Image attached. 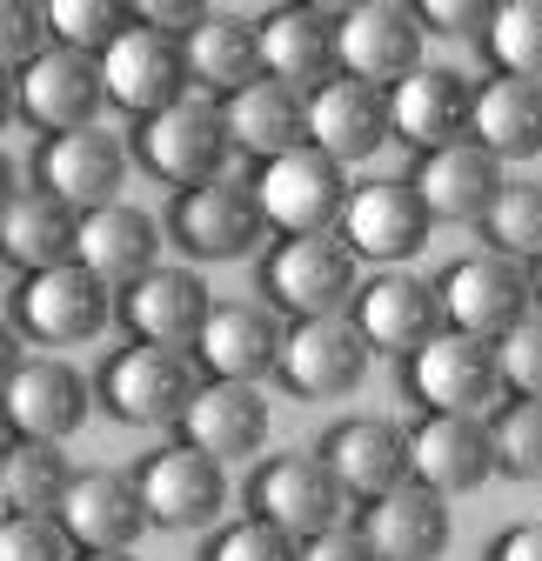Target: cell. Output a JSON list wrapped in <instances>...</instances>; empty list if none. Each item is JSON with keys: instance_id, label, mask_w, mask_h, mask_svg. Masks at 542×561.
I'll use <instances>...</instances> for the list:
<instances>
[{"instance_id": "obj_12", "label": "cell", "mask_w": 542, "mask_h": 561, "mask_svg": "<svg viewBox=\"0 0 542 561\" xmlns=\"http://www.w3.org/2000/svg\"><path fill=\"white\" fill-rule=\"evenodd\" d=\"M168 234L188 261H248L268 241V221L255 207V187L222 174V181H201L188 194H174L168 207Z\"/></svg>"}, {"instance_id": "obj_2", "label": "cell", "mask_w": 542, "mask_h": 561, "mask_svg": "<svg viewBox=\"0 0 542 561\" xmlns=\"http://www.w3.org/2000/svg\"><path fill=\"white\" fill-rule=\"evenodd\" d=\"M362 288V261L349 254L342 234H295L261 254V295L289 321H321L342 314Z\"/></svg>"}, {"instance_id": "obj_54", "label": "cell", "mask_w": 542, "mask_h": 561, "mask_svg": "<svg viewBox=\"0 0 542 561\" xmlns=\"http://www.w3.org/2000/svg\"><path fill=\"white\" fill-rule=\"evenodd\" d=\"M0 515H8V508H0Z\"/></svg>"}, {"instance_id": "obj_31", "label": "cell", "mask_w": 542, "mask_h": 561, "mask_svg": "<svg viewBox=\"0 0 542 561\" xmlns=\"http://www.w3.org/2000/svg\"><path fill=\"white\" fill-rule=\"evenodd\" d=\"M181 67H188V94L201 101H228L241 94L248 81H261V41H255V21L248 14H228V8H208L201 27L181 41Z\"/></svg>"}, {"instance_id": "obj_49", "label": "cell", "mask_w": 542, "mask_h": 561, "mask_svg": "<svg viewBox=\"0 0 542 561\" xmlns=\"http://www.w3.org/2000/svg\"><path fill=\"white\" fill-rule=\"evenodd\" d=\"M21 194V168H14V154L0 148V215H8V201Z\"/></svg>"}, {"instance_id": "obj_32", "label": "cell", "mask_w": 542, "mask_h": 561, "mask_svg": "<svg viewBox=\"0 0 542 561\" xmlns=\"http://www.w3.org/2000/svg\"><path fill=\"white\" fill-rule=\"evenodd\" d=\"M222 127H228V148L261 168L275 154L308 148V94H295V88L261 75V81H248L241 94L222 101Z\"/></svg>"}, {"instance_id": "obj_33", "label": "cell", "mask_w": 542, "mask_h": 561, "mask_svg": "<svg viewBox=\"0 0 542 561\" xmlns=\"http://www.w3.org/2000/svg\"><path fill=\"white\" fill-rule=\"evenodd\" d=\"M468 140L496 161H535L542 154V88L535 81H509L489 75L476 81V101H468Z\"/></svg>"}, {"instance_id": "obj_45", "label": "cell", "mask_w": 542, "mask_h": 561, "mask_svg": "<svg viewBox=\"0 0 542 561\" xmlns=\"http://www.w3.org/2000/svg\"><path fill=\"white\" fill-rule=\"evenodd\" d=\"M201 0H142L134 8V27H155V34H168V41H188L194 27H201Z\"/></svg>"}, {"instance_id": "obj_22", "label": "cell", "mask_w": 542, "mask_h": 561, "mask_svg": "<svg viewBox=\"0 0 542 561\" xmlns=\"http://www.w3.org/2000/svg\"><path fill=\"white\" fill-rule=\"evenodd\" d=\"M489 474H496L489 421H476V414H422L409 428V481H422L429 495H442V502L476 495Z\"/></svg>"}, {"instance_id": "obj_9", "label": "cell", "mask_w": 542, "mask_h": 561, "mask_svg": "<svg viewBox=\"0 0 542 561\" xmlns=\"http://www.w3.org/2000/svg\"><path fill=\"white\" fill-rule=\"evenodd\" d=\"M21 341H41V347H81L94 341L108 321H114V295L81 267V261H60V267H41V274H21L14 288V314Z\"/></svg>"}, {"instance_id": "obj_1", "label": "cell", "mask_w": 542, "mask_h": 561, "mask_svg": "<svg viewBox=\"0 0 542 561\" xmlns=\"http://www.w3.org/2000/svg\"><path fill=\"white\" fill-rule=\"evenodd\" d=\"M201 388V368L188 347H148V341H127L101 362L94 394L114 421L127 428H181V414Z\"/></svg>"}, {"instance_id": "obj_7", "label": "cell", "mask_w": 542, "mask_h": 561, "mask_svg": "<svg viewBox=\"0 0 542 561\" xmlns=\"http://www.w3.org/2000/svg\"><path fill=\"white\" fill-rule=\"evenodd\" d=\"M436 301H442V328L476 334V341H503L535 308L529 267L509 261V254H496V248H476V254L449 261L442 280H436Z\"/></svg>"}, {"instance_id": "obj_5", "label": "cell", "mask_w": 542, "mask_h": 561, "mask_svg": "<svg viewBox=\"0 0 542 561\" xmlns=\"http://www.w3.org/2000/svg\"><path fill=\"white\" fill-rule=\"evenodd\" d=\"M422 14L409 0H355L335 8V75H349L362 88H395L422 67Z\"/></svg>"}, {"instance_id": "obj_28", "label": "cell", "mask_w": 542, "mask_h": 561, "mask_svg": "<svg viewBox=\"0 0 542 561\" xmlns=\"http://www.w3.org/2000/svg\"><path fill=\"white\" fill-rule=\"evenodd\" d=\"M255 41H261V75L282 81L295 94H315L321 81H335V8H275L255 21Z\"/></svg>"}, {"instance_id": "obj_18", "label": "cell", "mask_w": 542, "mask_h": 561, "mask_svg": "<svg viewBox=\"0 0 542 561\" xmlns=\"http://www.w3.org/2000/svg\"><path fill=\"white\" fill-rule=\"evenodd\" d=\"M282 334H289V321L268 301H215L188 355H194L201 381H261V375H275Z\"/></svg>"}, {"instance_id": "obj_27", "label": "cell", "mask_w": 542, "mask_h": 561, "mask_svg": "<svg viewBox=\"0 0 542 561\" xmlns=\"http://www.w3.org/2000/svg\"><path fill=\"white\" fill-rule=\"evenodd\" d=\"M409 187L422 194L429 221H442V228H476V221L489 215V201L503 194V161L483 154L476 140H455V148L416 154Z\"/></svg>"}, {"instance_id": "obj_25", "label": "cell", "mask_w": 542, "mask_h": 561, "mask_svg": "<svg viewBox=\"0 0 542 561\" xmlns=\"http://www.w3.org/2000/svg\"><path fill=\"white\" fill-rule=\"evenodd\" d=\"M208 308H215L208 280H201L194 267H168V261H161L155 274H142V280H134V288L114 301L121 328H127L134 341H148V347H194Z\"/></svg>"}, {"instance_id": "obj_38", "label": "cell", "mask_w": 542, "mask_h": 561, "mask_svg": "<svg viewBox=\"0 0 542 561\" xmlns=\"http://www.w3.org/2000/svg\"><path fill=\"white\" fill-rule=\"evenodd\" d=\"M127 21H134V8H121V0H47V41L94 54V60L127 34Z\"/></svg>"}, {"instance_id": "obj_40", "label": "cell", "mask_w": 542, "mask_h": 561, "mask_svg": "<svg viewBox=\"0 0 542 561\" xmlns=\"http://www.w3.org/2000/svg\"><path fill=\"white\" fill-rule=\"evenodd\" d=\"M496 368L509 401H542V308H529L503 341H496Z\"/></svg>"}, {"instance_id": "obj_24", "label": "cell", "mask_w": 542, "mask_h": 561, "mask_svg": "<svg viewBox=\"0 0 542 561\" xmlns=\"http://www.w3.org/2000/svg\"><path fill=\"white\" fill-rule=\"evenodd\" d=\"M388 140H402V148L416 154H436V148H455V140H468V101H476V88H468L455 67H416L409 81H395L388 94Z\"/></svg>"}, {"instance_id": "obj_52", "label": "cell", "mask_w": 542, "mask_h": 561, "mask_svg": "<svg viewBox=\"0 0 542 561\" xmlns=\"http://www.w3.org/2000/svg\"><path fill=\"white\" fill-rule=\"evenodd\" d=\"M75 561H134V554H75Z\"/></svg>"}, {"instance_id": "obj_36", "label": "cell", "mask_w": 542, "mask_h": 561, "mask_svg": "<svg viewBox=\"0 0 542 561\" xmlns=\"http://www.w3.org/2000/svg\"><path fill=\"white\" fill-rule=\"evenodd\" d=\"M483 54L496 75L542 88V0H496L483 27Z\"/></svg>"}, {"instance_id": "obj_3", "label": "cell", "mask_w": 542, "mask_h": 561, "mask_svg": "<svg viewBox=\"0 0 542 561\" xmlns=\"http://www.w3.org/2000/svg\"><path fill=\"white\" fill-rule=\"evenodd\" d=\"M255 187V207H261V221L268 234H335L342 228V207H349V168H335L328 154L315 148H295V154H275V161H261L248 174Z\"/></svg>"}, {"instance_id": "obj_50", "label": "cell", "mask_w": 542, "mask_h": 561, "mask_svg": "<svg viewBox=\"0 0 542 561\" xmlns=\"http://www.w3.org/2000/svg\"><path fill=\"white\" fill-rule=\"evenodd\" d=\"M21 121V94H14V75H0V134Z\"/></svg>"}, {"instance_id": "obj_29", "label": "cell", "mask_w": 542, "mask_h": 561, "mask_svg": "<svg viewBox=\"0 0 542 561\" xmlns=\"http://www.w3.org/2000/svg\"><path fill=\"white\" fill-rule=\"evenodd\" d=\"M355 535L375 548V561H436L449 548V502L422 481H402L355 508Z\"/></svg>"}, {"instance_id": "obj_39", "label": "cell", "mask_w": 542, "mask_h": 561, "mask_svg": "<svg viewBox=\"0 0 542 561\" xmlns=\"http://www.w3.org/2000/svg\"><path fill=\"white\" fill-rule=\"evenodd\" d=\"M489 455L509 481H542V401H503L489 414Z\"/></svg>"}, {"instance_id": "obj_51", "label": "cell", "mask_w": 542, "mask_h": 561, "mask_svg": "<svg viewBox=\"0 0 542 561\" xmlns=\"http://www.w3.org/2000/svg\"><path fill=\"white\" fill-rule=\"evenodd\" d=\"M529 295H535V308H542V261H529Z\"/></svg>"}, {"instance_id": "obj_48", "label": "cell", "mask_w": 542, "mask_h": 561, "mask_svg": "<svg viewBox=\"0 0 542 561\" xmlns=\"http://www.w3.org/2000/svg\"><path fill=\"white\" fill-rule=\"evenodd\" d=\"M27 362V347H21V328L8 321V314H0V388H8V375Z\"/></svg>"}, {"instance_id": "obj_23", "label": "cell", "mask_w": 542, "mask_h": 561, "mask_svg": "<svg viewBox=\"0 0 542 561\" xmlns=\"http://www.w3.org/2000/svg\"><path fill=\"white\" fill-rule=\"evenodd\" d=\"M75 261L121 301L142 274L161 267V221L148 215V207H134V201H108V207H94V215H81Z\"/></svg>"}, {"instance_id": "obj_8", "label": "cell", "mask_w": 542, "mask_h": 561, "mask_svg": "<svg viewBox=\"0 0 542 561\" xmlns=\"http://www.w3.org/2000/svg\"><path fill=\"white\" fill-rule=\"evenodd\" d=\"M409 394L422 401V414H476V421H489L509 401L503 368H496V341L442 328L429 347L409 355Z\"/></svg>"}, {"instance_id": "obj_42", "label": "cell", "mask_w": 542, "mask_h": 561, "mask_svg": "<svg viewBox=\"0 0 542 561\" xmlns=\"http://www.w3.org/2000/svg\"><path fill=\"white\" fill-rule=\"evenodd\" d=\"M0 561H75L54 515H0Z\"/></svg>"}, {"instance_id": "obj_6", "label": "cell", "mask_w": 542, "mask_h": 561, "mask_svg": "<svg viewBox=\"0 0 542 561\" xmlns=\"http://www.w3.org/2000/svg\"><path fill=\"white\" fill-rule=\"evenodd\" d=\"M349 488L321 468V455H268L248 481V515L282 528L289 541H315L328 528H349Z\"/></svg>"}, {"instance_id": "obj_43", "label": "cell", "mask_w": 542, "mask_h": 561, "mask_svg": "<svg viewBox=\"0 0 542 561\" xmlns=\"http://www.w3.org/2000/svg\"><path fill=\"white\" fill-rule=\"evenodd\" d=\"M41 47H47V8H34V0H0V75H21Z\"/></svg>"}, {"instance_id": "obj_53", "label": "cell", "mask_w": 542, "mask_h": 561, "mask_svg": "<svg viewBox=\"0 0 542 561\" xmlns=\"http://www.w3.org/2000/svg\"><path fill=\"white\" fill-rule=\"evenodd\" d=\"M0 295H8V261H0Z\"/></svg>"}, {"instance_id": "obj_35", "label": "cell", "mask_w": 542, "mask_h": 561, "mask_svg": "<svg viewBox=\"0 0 542 561\" xmlns=\"http://www.w3.org/2000/svg\"><path fill=\"white\" fill-rule=\"evenodd\" d=\"M75 468L54 442H8L0 448V508L8 515H54Z\"/></svg>"}, {"instance_id": "obj_47", "label": "cell", "mask_w": 542, "mask_h": 561, "mask_svg": "<svg viewBox=\"0 0 542 561\" xmlns=\"http://www.w3.org/2000/svg\"><path fill=\"white\" fill-rule=\"evenodd\" d=\"M483 561H542V522H516V528H503V535L483 548Z\"/></svg>"}, {"instance_id": "obj_14", "label": "cell", "mask_w": 542, "mask_h": 561, "mask_svg": "<svg viewBox=\"0 0 542 561\" xmlns=\"http://www.w3.org/2000/svg\"><path fill=\"white\" fill-rule=\"evenodd\" d=\"M349 328L362 334L369 355H395L409 362L416 347H429L442 334V301H436V280L409 274V267H382L375 280H362L355 301H349Z\"/></svg>"}, {"instance_id": "obj_10", "label": "cell", "mask_w": 542, "mask_h": 561, "mask_svg": "<svg viewBox=\"0 0 542 561\" xmlns=\"http://www.w3.org/2000/svg\"><path fill=\"white\" fill-rule=\"evenodd\" d=\"M355 261H375V267H402L416 261L436 234L422 194L409 187V174H382V181H355L349 187V207H342V228Z\"/></svg>"}, {"instance_id": "obj_41", "label": "cell", "mask_w": 542, "mask_h": 561, "mask_svg": "<svg viewBox=\"0 0 542 561\" xmlns=\"http://www.w3.org/2000/svg\"><path fill=\"white\" fill-rule=\"evenodd\" d=\"M295 548H302V541H289L282 528L241 515V522H222V528L208 535L201 561H295Z\"/></svg>"}, {"instance_id": "obj_21", "label": "cell", "mask_w": 542, "mask_h": 561, "mask_svg": "<svg viewBox=\"0 0 542 561\" xmlns=\"http://www.w3.org/2000/svg\"><path fill=\"white\" fill-rule=\"evenodd\" d=\"M101 88H108V101H114L121 114H134V121H148V114L188 101L181 41H168V34H155V27H134V21H127V34L101 54Z\"/></svg>"}, {"instance_id": "obj_44", "label": "cell", "mask_w": 542, "mask_h": 561, "mask_svg": "<svg viewBox=\"0 0 542 561\" xmlns=\"http://www.w3.org/2000/svg\"><path fill=\"white\" fill-rule=\"evenodd\" d=\"M496 0H422V34H483Z\"/></svg>"}, {"instance_id": "obj_15", "label": "cell", "mask_w": 542, "mask_h": 561, "mask_svg": "<svg viewBox=\"0 0 542 561\" xmlns=\"http://www.w3.org/2000/svg\"><path fill=\"white\" fill-rule=\"evenodd\" d=\"M54 522H60L67 541H75V554H127L148 535L142 488H134V474H121V468H75Z\"/></svg>"}, {"instance_id": "obj_37", "label": "cell", "mask_w": 542, "mask_h": 561, "mask_svg": "<svg viewBox=\"0 0 542 561\" xmlns=\"http://www.w3.org/2000/svg\"><path fill=\"white\" fill-rule=\"evenodd\" d=\"M483 241L509 261H542V181H503V194L489 201V215L476 221Z\"/></svg>"}, {"instance_id": "obj_30", "label": "cell", "mask_w": 542, "mask_h": 561, "mask_svg": "<svg viewBox=\"0 0 542 561\" xmlns=\"http://www.w3.org/2000/svg\"><path fill=\"white\" fill-rule=\"evenodd\" d=\"M382 140H388V101H382V88H362L349 75H335V81H321L308 94V148L328 154L335 168L369 161Z\"/></svg>"}, {"instance_id": "obj_4", "label": "cell", "mask_w": 542, "mask_h": 561, "mask_svg": "<svg viewBox=\"0 0 542 561\" xmlns=\"http://www.w3.org/2000/svg\"><path fill=\"white\" fill-rule=\"evenodd\" d=\"M228 127H222V107L215 101H174L148 121H134V161H142L155 181H168L174 194L201 187V181H222L228 174Z\"/></svg>"}, {"instance_id": "obj_17", "label": "cell", "mask_w": 542, "mask_h": 561, "mask_svg": "<svg viewBox=\"0 0 542 561\" xmlns=\"http://www.w3.org/2000/svg\"><path fill=\"white\" fill-rule=\"evenodd\" d=\"M14 94H21V121H34L47 140L94 127V114L108 107L101 60L94 54H75V47H54V41L14 75Z\"/></svg>"}, {"instance_id": "obj_11", "label": "cell", "mask_w": 542, "mask_h": 561, "mask_svg": "<svg viewBox=\"0 0 542 561\" xmlns=\"http://www.w3.org/2000/svg\"><path fill=\"white\" fill-rule=\"evenodd\" d=\"M134 488H142L148 528H168V535L215 528L222 508H228V468L208 461L201 448H188V442L155 448L142 468H134Z\"/></svg>"}, {"instance_id": "obj_26", "label": "cell", "mask_w": 542, "mask_h": 561, "mask_svg": "<svg viewBox=\"0 0 542 561\" xmlns=\"http://www.w3.org/2000/svg\"><path fill=\"white\" fill-rule=\"evenodd\" d=\"M181 442L222 468L261 455L268 448V394L255 381H201L181 414Z\"/></svg>"}, {"instance_id": "obj_13", "label": "cell", "mask_w": 542, "mask_h": 561, "mask_svg": "<svg viewBox=\"0 0 542 561\" xmlns=\"http://www.w3.org/2000/svg\"><path fill=\"white\" fill-rule=\"evenodd\" d=\"M88 375L75 362H60V355H27L8 388H0V428H8V442H67L88 421Z\"/></svg>"}, {"instance_id": "obj_19", "label": "cell", "mask_w": 542, "mask_h": 561, "mask_svg": "<svg viewBox=\"0 0 542 561\" xmlns=\"http://www.w3.org/2000/svg\"><path fill=\"white\" fill-rule=\"evenodd\" d=\"M127 161L134 154H127L121 134H101V127L54 134V140H41V154H34V187H47L54 201H67L75 215H94V207L121 201Z\"/></svg>"}, {"instance_id": "obj_16", "label": "cell", "mask_w": 542, "mask_h": 561, "mask_svg": "<svg viewBox=\"0 0 542 561\" xmlns=\"http://www.w3.org/2000/svg\"><path fill=\"white\" fill-rule=\"evenodd\" d=\"M369 362L375 355L362 347V334L349 328V314H321V321H289L282 355H275V375L302 401H342V394L362 388Z\"/></svg>"}, {"instance_id": "obj_46", "label": "cell", "mask_w": 542, "mask_h": 561, "mask_svg": "<svg viewBox=\"0 0 542 561\" xmlns=\"http://www.w3.org/2000/svg\"><path fill=\"white\" fill-rule=\"evenodd\" d=\"M295 561H375V548H369L355 528H328V535L302 541V548H295Z\"/></svg>"}, {"instance_id": "obj_34", "label": "cell", "mask_w": 542, "mask_h": 561, "mask_svg": "<svg viewBox=\"0 0 542 561\" xmlns=\"http://www.w3.org/2000/svg\"><path fill=\"white\" fill-rule=\"evenodd\" d=\"M75 234H81V215L67 201H54L47 187H21L0 215V261L14 274H41V267H60L75 261Z\"/></svg>"}, {"instance_id": "obj_20", "label": "cell", "mask_w": 542, "mask_h": 561, "mask_svg": "<svg viewBox=\"0 0 542 561\" xmlns=\"http://www.w3.org/2000/svg\"><path fill=\"white\" fill-rule=\"evenodd\" d=\"M321 468L349 488V502H375L388 495V488L409 481V428L388 414H349V421H335V428L315 442Z\"/></svg>"}]
</instances>
